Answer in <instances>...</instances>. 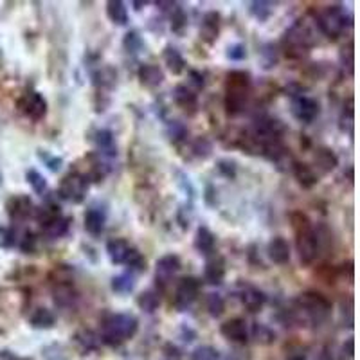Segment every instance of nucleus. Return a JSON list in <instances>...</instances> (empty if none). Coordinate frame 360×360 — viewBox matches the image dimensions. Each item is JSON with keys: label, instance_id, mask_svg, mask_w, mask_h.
Returning a JSON list of instances; mask_svg holds the SVG:
<instances>
[{"label": "nucleus", "instance_id": "obj_51", "mask_svg": "<svg viewBox=\"0 0 360 360\" xmlns=\"http://www.w3.org/2000/svg\"><path fill=\"white\" fill-rule=\"evenodd\" d=\"M148 2H134V6H135V11H141V9H143V6H146Z\"/></svg>", "mask_w": 360, "mask_h": 360}, {"label": "nucleus", "instance_id": "obj_28", "mask_svg": "<svg viewBox=\"0 0 360 360\" xmlns=\"http://www.w3.org/2000/svg\"><path fill=\"white\" fill-rule=\"evenodd\" d=\"M162 58H164V63L168 65L169 72L175 74V76H179V74L184 72L186 60H184V56L180 54V51L176 49V47H173V45H166V49H164V53H162Z\"/></svg>", "mask_w": 360, "mask_h": 360}, {"label": "nucleus", "instance_id": "obj_47", "mask_svg": "<svg viewBox=\"0 0 360 360\" xmlns=\"http://www.w3.org/2000/svg\"><path fill=\"white\" fill-rule=\"evenodd\" d=\"M220 355L214 348L211 346H204V348H198L197 352L193 353V360H218Z\"/></svg>", "mask_w": 360, "mask_h": 360}, {"label": "nucleus", "instance_id": "obj_24", "mask_svg": "<svg viewBox=\"0 0 360 360\" xmlns=\"http://www.w3.org/2000/svg\"><path fill=\"white\" fill-rule=\"evenodd\" d=\"M292 172H294V176L304 189H311L317 182H319V175H317L315 169L311 168V166H308V164L294 162L292 164Z\"/></svg>", "mask_w": 360, "mask_h": 360}, {"label": "nucleus", "instance_id": "obj_10", "mask_svg": "<svg viewBox=\"0 0 360 360\" xmlns=\"http://www.w3.org/2000/svg\"><path fill=\"white\" fill-rule=\"evenodd\" d=\"M18 108L31 121H41L47 115V101L40 92H27L18 101Z\"/></svg>", "mask_w": 360, "mask_h": 360}, {"label": "nucleus", "instance_id": "obj_7", "mask_svg": "<svg viewBox=\"0 0 360 360\" xmlns=\"http://www.w3.org/2000/svg\"><path fill=\"white\" fill-rule=\"evenodd\" d=\"M319 27L328 38H339L342 31L346 29V15L340 6H332L326 11L321 13L319 17Z\"/></svg>", "mask_w": 360, "mask_h": 360}, {"label": "nucleus", "instance_id": "obj_32", "mask_svg": "<svg viewBox=\"0 0 360 360\" xmlns=\"http://www.w3.org/2000/svg\"><path fill=\"white\" fill-rule=\"evenodd\" d=\"M29 323H31L33 328H38V330H49L56 323V317H54V314L49 308H37L33 315H31Z\"/></svg>", "mask_w": 360, "mask_h": 360}, {"label": "nucleus", "instance_id": "obj_14", "mask_svg": "<svg viewBox=\"0 0 360 360\" xmlns=\"http://www.w3.org/2000/svg\"><path fill=\"white\" fill-rule=\"evenodd\" d=\"M220 333L227 340H231V342H236V344L247 342V337H249L247 323L243 319H240V317H236V319H231V321H227V323L221 324Z\"/></svg>", "mask_w": 360, "mask_h": 360}, {"label": "nucleus", "instance_id": "obj_17", "mask_svg": "<svg viewBox=\"0 0 360 360\" xmlns=\"http://www.w3.org/2000/svg\"><path fill=\"white\" fill-rule=\"evenodd\" d=\"M220 34V15L217 11L205 13L200 24V37L205 44L213 45Z\"/></svg>", "mask_w": 360, "mask_h": 360}, {"label": "nucleus", "instance_id": "obj_25", "mask_svg": "<svg viewBox=\"0 0 360 360\" xmlns=\"http://www.w3.org/2000/svg\"><path fill=\"white\" fill-rule=\"evenodd\" d=\"M314 168L319 169L321 173H330L339 166V159L330 148H321L314 155Z\"/></svg>", "mask_w": 360, "mask_h": 360}, {"label": "nucleus", "instance_id": "obj_33", "mask_svg": "<svg viewBox=\"0 0 360 360\" xmlns=\"http://www.w3.org/2000/svg\"><path fill=\"white\" fill-rule=\"evenodd\" d=\"M135 288V276L134 272H124V274H119L112 279V290L115 294H130Z\"/></svg>", "mask_w": 360, "mask_h": 360}, {"label": "nucleus", "instance_id": "obj_49", "mask_svg": "<svg viewBox=\"0 0 360 360\" xmlns=\"http://www.w3.org/2000/svg\"><path fill=\"white\" fill-rule=\"evenodd\" d=\"M189 85H191L195 90L204 89L205 82H204V76H202V72H198V70H189Z\"/></svg>", "mask_w": 360, "mask_h": 360}, {"label": "nucleus", "instance_id": "obj_50", "mask_svg": "<svg viewBox=\"0 0 360 360\" xmlns=\"http://www.w3.org/2000/svg\"><path fill=\"white\" fill-rule=\"evenodd\" d=\"M0 360H29V359H24V356H18L13 352L4 349V352H0Z\"/></svg>", "mask_w": 360, "mask_h": 360}, {"label": "nucleus", "instance_id": "obj_6", "mask_svg": "<svg viewBox=\"0 0 360 360\" xmlns=\"http://www.w3.org/2000/svg\"><path fill=\"white\" fill-rule=\"evenodd\" d=\"M89 191V176L82 173H69L60 184V197L70 204H82Z\"/></svg>", "mask_w": 360, "mask_h": 360}, {"label": "nucleus", "instance_id": "obj_44", "mask_svg": "<svg viewBox=\"0 0 360 360\" xmlns=\"http://www.w3.org/2000/svg\"><path fill=\"white\" fill-rule=\"evenodd\" d=\"M38 157H40L41 160L45 162V166L51 169V172H60L63 166V159L62 157H58V155H51V153L47 152H38Z\"/></svg>", "mask_w": 360, "mask_h": 360}, {"label": "nucleus", "instance_id": "obj_30", "mask_svg": "<svg viewBox=\"0 0 360 360\" xmlns=\"http://www.w3.org/2000/svg\"><path fill=\"white\" fill-rule=\"evenodd\" d=\"M41 227H44V233L47 234L51 240H58V238H63L67 233H69L70 218H65L60 214V217L53 218V220L47 221L45 225H41Z\"/></svg>", "mask_w": 360, "mask_h": 360}, {"label": "nucleus", "instance_id": "obj_22", "mask_svg": "<svg viewBox=\"0 0 360 360\" xmlns=\"http://www.w3.org/2000/svg\"><path fill=\"white\" fill-rule=\"evenodd\" d=\"M83 221H85V231L89 234H92V236H99V234L105 231V224H107V217H105V213H103L101 209H89L85 213V218H83Z\"/></svg>", "mask_w": 360, "mask_h": 360}, {"label": "nucleus", "instance_id": "obj_20", "mask_svg": "<svg viewBox=\"0 0 360 360\" xmlns=\"http://www.w3.org/2000/svg\"><path fill=\"white\" fill-rule=\"evenodd\" d=\"M137 76H139L141 85L146 86V89H157L164 82V70L159 65H153V63L141 65Z\"/></svg>", "mask_w": 360, "mask_h": 360}, {"label": "nucleus", "instance_id": "obj_5", "mask_svg": "<svg viewBox=\"0 0 360 360\" xmlns=\"http://www.w3.org/2000/svg\"><path fill=\"white\" fill-rule=\"evenodd\" d=\"M314 40H311V34L304 24L297 22V24L292 25L288 29L285 37H283V45H285V49H287L288 56H303L304 53H308V49L311 47Z\"/></svg>", "mask_w": 360, "mask_h": 360}, {"label": "nucleus", "instance_id": "obj_39", "mask_svg": "<svg viewBox=\"0 0 360 360\" xmlns=\"http://www.w3.org/2000/svg\"><path fill=\"white\" fill-rule=\"evenodd\" d=\"M205 308H207L211 317H220L225 310V301L220 294H209L205 299Z\"/></svg>", "mask_w": 360, "mask_h": 360}, {"label": "nucleus", "instance_id": "obj_37", "mask_svg": "<svg viewBox=\"0 0 360 360\" xmlns=\"http://www.w3.org/2000/svg\"><path fill=\"white\" fill-rule=\"evenodd\" d=\"M124 265H128L130 272H134V274L135 272H144V270H146V259H144V256L139 250L131 247L127 259H124Z\"/></svg>", "mask_w": 360, "mask_h": 360}, {"label": "nucleus", "instance_id": "obj_52", "mask_svg": "<svg viewBox=\"0 0 360 360\" xmlns=\"http://www.w3.org/2000/svg\"><path fill=\"white\" fill-rule=\"evenodd\" d=\"M288 360H307V356H304V355H294V356H290Z\"/></svg>", "mask_w": 360, "mask_h": 360}, {"label": "nucleus", "instance_id": "obj_45", "mask_svg": "<svg viewBox=\"0 0 360 360\" xmlns=\"http://www.w3.org/2000/svg\"><path fill=\"white\" fill-rule=\"evenodd\" d=\"M218 172H220L225 179L234 180L236 179V173H238L236 162L231 159H221L220 162H218Z\"/></svg>", "mask_w": 360, "mask_h": 360}, {"label": "nucleus", "instance_id": "obj_11", "mask_svg": "<svg viewBox=\"0 0 360 360\" xmlns=\"http://www.w3.org/2000/svg\"><path fill=\"white\" fill-rule=\"evenodd\" d=\"M180 270V258L176 254H166L157 262L155 266V281L159 287H168L172 279L175 278Z\"/></svg>", "mask_w": 360, "mask_h": 360}, {"label": "nucleus", "instance_id": "obj_43", "mask_svg": "<svg viewBox=\"0 0 360 360\" xmlns=\"http://www.w3.org/2000/svg\"><path fill=\"white\" fill-rule=\"evenodd\" d=\"M191 150L198 159H207V157L211 155V152H213V144H211L209 139H205V137H198V139L193 143Z\"/></svg>", "mask_w": 360, "mask_h": 360}, {"label": "nucleus", "instance_id": "obj_48", "mask_svg": "<svg viewBox=\"0 0 360 360\" xmlns=\"http://www.w3.org/2000/svg\"><path fill=\"white\" fill-rule=\"evenodd\" d=\"M227 58H229V60H233V62H242V60H245L247 58L245 45H242V44L231 45L229 49H227Z\"/></svg>", "mask_w": 360, "mask_h": 360}, {"label": "nucleus", "instance_id": "obj_41", "mask_svg": "<svg viewBox=\"0 0 360 360\" xmlns=\"http://www.w3.org/2000/svg\"><path fill=\"white\" fill-rule=\"evenodd\" d=\"M166 134H168L172 143H182V141H186V137H188V128L182 123H179V121H172V123L168 124V128H166Z\"/></svg>", "mask_w": 360, "mask_h": 360}, {"label": "nucleus", "instance_id": "obj_9", "mask_svg": "<svg viewBox=\"0 0 360 360\" xmlns=\"http://www.w3.org/2000/svg\"><path fill=\"white\" fill-rule=\"evenodd\" d=\"M198 292H200V283L195 278H184L180 279V283L176 285L175 290V299H173V307L179 311H186L188 308H191V304L197 301Z\"/></svg>", "mask_w": 360, "mask_h": 360}, {"label": "nucleus", "instance_id": "obj_27", "mask_svg": "<svg viewBox=\"0 0 360 360\" xmlns=\"http://www.w3.org/2000/svg\"><path fill=\"white\" fill-rule=\"evenodd\" d=\"M94 143L98 146L99 153L105 157H115L117 153V146H115V137L110 130H98L94 135Z\"/></svg>", "mask_w": 360, "mask_h": 360}, {"label": "nucleus", "instance_id": "obj_21", "mask_svg": "<svg viewBox=\"0 0 360 360\" xmlns=\"http://www.w3.org/2000/svg\"><path fill=\"white\" fill-rule=\"evenodd\" d=\"M130 249L131 245L123 238H112L107 242V254L114 265H124V259H127Z\"/></svg>", "mask_w": 360, "mask_h": 360}, {"label": "nucleus", "instance_id": "obj_15", "mask_svg": "<svg viewBox=\"0 0 360 360\" xmlns=\"http://www.w3.org/2000/svg\"><path fill=\"white\" fill-rule=\"evenodd\" d=\"M204 278L209 285H221L225 279V259L218 254H211L205 262Z\"/></svg>", "mask_w": 360, "mask_h": 360}, {"label": "nucleus", "instance_id": "obj_29", "mask_svg": "<svg viewBox=\"0 0 360 360\" xmlns=\"http://www.w3.org/2000/svg\"><path fill=\"white\" fill-rule=\"evenodd\" d=\"M92 82L98 89L101 90H112L117 83V72H115L112 67L105 65V67H99L94 74H92Z\"/></svg>", "mask_w": 360, "mask_h": 360}, {"label": "nucleus", "instance_id": "obj_13", "mask_svg": "<svg viewBox=\"0 0 360 360\" xmlns=\"http://www.w3.org/2000/svg\"><path fill=\"white\" fill-rule=\"evenodd\" d=\"M162 11L168 13L169 17V24H172V29L175 31L176 34L184 33L186 25H188V15H186L184 8L176 2H157Z\"/></svg>", "mask_w": 360, "mask_h": 360}, {"label": "nucleus", "instance_id": "obj_40", "mask_svg": "<svg viewBox=\"0 0 360 360\" xmlns=\"http://www.w3.org/2000/svg\"><path fill=\"white\" fill-rule=\"evenodd\" d=\"M123 47L127 53L137 54L144 47V41H143V38L139 37V33H137V31H130V33H127V37H124Z\"/></svg>", "mask_w": 360, "mask_h": 360}, {"label": "nucleus", "instance_id": "obj_36", "mask_svg": "<svg viewBox=\"0 0 360 360\" xmlns=\"http://www.w3.org/2000/svg\"><path fill=\"white\" fill-rule=\"evenodd\" d=\"M25 179H27V184L33 188V191L44 197V193L47 191V180H45V176L38 169L31 168L25 172Z\"/></svg>", "mask_w": 360, "mask_h": 360}, {"label": "nucleus", "instance_id": "obj_19", "mask_svg": "<svg viewBox=\"0 0 360 360\" xmlns=\"http://www.w3.org/2000/svg\"><path fill=\"white\" fill-rule=\"evenodd\" d=\"M240 299H242V304L250 311V314H258V311H262V308L265 307L266 303V295L263 294L259 288L250 287V285L242 288Z\"/></svg>", "mask_w": 360, "mask_h": 360}, {"label": "nucleus", "instance_id": "obj_42", "mask_svg": "<svg viewBox=\"0 0 360 360\" xmlns=\"http://www.w3.org/2000/svg\"><path fill=\"white\" fill-rule=\"evenodd\" d=\"M252 337L258 340L259 344H270L276 340V333L272 332L269 326H265V324H254Z\"/></svg>", "mask_w": 360, "mask_h": 360}, {"label": "nucleus", "instance_id": "obj_2", "mask_svg": "<svg viewBox=\"0 0 360 360\" xmlns=\"http://www.w3.org/2000/svg\"><path fill=\"white\" fill-rule=\"evenodd\" d=\"M137 330H139V321L131 314H112L103 323L101 340L110 346H119L130 340Z\"/></svg>", "mask_w": 360, "mask_h": 360}, {"label": "nucleus", "instance_id": "obj_38", "mask_svg": "<svg viewBox=\"0 0 360 360\" xmlns=\"http://www.w3.org/2000/svg\"><path fill=\"white\" fill-rule=\"evenodd\" d=\"M259 60H262L263 69L269 70L272 67L278 65L279 58H278V49L274 47V44H265L262 49V54H259Z\"/></svg>", "mask_w": 360, "mask_h": 360}, {"label": "nucleus", "instance_id": "obj_3", "mask_svg": "<svg viewBox=\"0 0 360 360\" xmlns=\"http://www.w3.org/2000/svg\"><path fill=\"white\" fill-rule=\"evenodd\" d=\"M249 74L242 70H233L227 76V94H225V108L231 115L242 114L249 98Z\"/></svg>", "mask_w": 360, "mask_h": 360}, {"label": "nucleus", "instance_id": "obj_34", "mask_svg": "<svg viewBox=\"0 0 360 360\" xmlns=\"http://www.w3.org/2000/svg\"><path fill=\"white\" fill-rule=\"evenodd\" d=\"M249 6L250 15L259 22L269 20L270 15L274 13V4H272V2H265V0H256V2H250Z\"/></svg>", "mask_w": 360, "mask_h": 360}, {"label": "nucleus", "instance_id": "obj_31", "mask_svg": "<svg viewBox=\"0 0 360 360\" xmlns=\"http://www.w3.org/2000/svg\"><path fill=\"white\" fill-rule=\"evenodd\" d=\"M107 17L112 24L127 25L128 22V9L121 0H110L107 2Z\"/></svg>", "mask_w": 360, "mask_h": 360}, {"label": "nucleus", "instance_id": "obj_8", "mask_svg": "<svg viewBox=\"0 0 360 360\" xmlns=\"http://www.w3.org/2000/svg\"><path fill=\"white\" fill-rule=\"evenodd\" d=\"M290 110H292V115L297 119L299 123H304V124L314 123L321 112L319 103L315 101V99L308 98V96H304V94L292 96Z\"/></svg>", "mask_w": 360, "mask_h": 360}, {"label": "nucleus", "instance_id": "obj_1", "mask_svg": "<svg viewBox=\"0 0 360 360\" xmlns=\"http://www.w3.org/2000/svg\"><path fill=\"white\" fill-rule=\"evenodd\" d=\"M290 218L292 227L295 231V247H297L299 258L304 265H311L319 256V234L315 233L311 221L301 211L292 213Z\"/></svg>", "mask_w": 360, "mask_h": 360}, {"label": "nucleus", "instance_id": "obj_16", "mask_svg": "<svg viewBox=\"0 0 360 360\" xmlns=\"http://www.w3.org/2000/svg\"><path fill=\"white\" fill-rule=\"evenodd\" d=\"M269 258L276 263V265H287L290 262V243L283 236H276L270 240L269 247H266Z\"/></svg>", "mask_w": 360, "mask_h": 360}, {"label": "nucleus", "instance_id": "obj_46", "mask_svg": "<svg viewBox=\"0 0 360 360\" xmlns=\"http://www.w3.org/2000/svg\"><path fill=\"white\" fill-rule=\"evenodd\" d=\"M18 247H20L22 252L25 254H31L37 250V236H34L31 231H27V233H24V236L18 240Z\"/></svg>", "mask_w": 360, "mask_h": 360}, {"label": "nucleus", "instance_id": "obj_18", "mask_svg": "<svg viewBox=\"0 0 360 360\" xmlns=\"http://www.w3.org/2000/svg\"><path fill=\"white\" fill-rule=\"evenodd\" d=\"M173 99L179 105L182 110H186L188 114H197L198 108V98L195 94V90L189 89L188 85H176L173 90Z\"/></svg>", "mask_w": 360, "mask_h": 360}, {"label": "nucleus", "instance_id": "obj_26", "mask_svg": "<svg viewBox=\"0 0 360 360\" xmlns=\"http://www.w3.org/2000/svg\"><path fill=\"white\" fill-rule=\"evenodd\" d=\"M74 344L78 346V349L82 353H90V352H96L99 348V337L96 335L92 330H78V332L74 333Z\"/></svg>", "mask_w": 360, "mask_h": 360}, {"label": "nucleus", "instance_id": "obj_4", "mask_svg": "<svg viewBox=\"0 0 360 360\" xmlns=\"http://www.w3.org/2000/svg\"><path fill=\"white\" fill-rule=\"evenodd\" d=\"M299 310H303L308 321L314 324H323L332 314V303L317 292H304L297 297Z\"/></svg>", "mask_w": 360, "mask_h": 360}, {"label": "nucleus", "instance_id": "obj_23", "mask_svg": "<svg viewBox=\"0 0 360 360\" xmlns=\"http://www.w3.org/2000/svg\"><path fill=\"white\" fill-rule=\"evenodd\" d=\"M214 247H217V236L204 225L198 227L195 234V249L204 256H211L214 252Z\"/></svg>", "mask_w": 360, "mask_h": 360}, {"label": "nucleus", "instance_id": "obj_35", "mask_svg": "<svg viewBox=\"0 0 360 360\" xmlns=\"http://www.w3.org/2000/svg\"><path fill=\"white\" fill-rule=\"evenodd\" d=\"M137 304H139L141 310L146 311V314H153V311H155L160 304L159 294H157L155 290L143 292V294L137 297Z\"/></svg>", "mask_w": 360, "mask_h": 360}, {"label": "nucleus", "instance_id": "obj_12", "mask_svg": "<svg viewBox=\"0 0 360 360\" xmlns=\"http://www.w3.org/2000/svg\"><path fill=\"white\" fill-rule=\"evenodd\" d=\"M6 209H8V214L11 218V221H15V224H20V221L27 220L31 214H34V205L27 195L11 197L8 200V204H6Z\"/></svg>", "mask_w": 360, "mask_h": 360}]
</instances>
